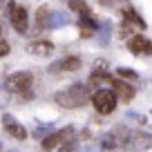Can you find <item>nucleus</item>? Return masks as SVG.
<instances>
[{
    "mask_svg": "<svg viewBox=\"0 0 152 152\" xmlns=\"http://www.w3.org/2000/svg\"><path fill=\"white\" fill-rule=\"evenodd\" d=\"M0 2H2V0H0Z\"/></svg>",
    "mask_w": 152,
    "mask_h": 152,
    "instance_id": "obj_23",
    "label": "nucleus"
},
{
    "mask_svg": "<svg viewBox=\"0 0 152 152\" xmlns=\"http://www.w3.org/2000/svg\"><path fill=\"white\" fill-rule=\"evenodd\" d=\"M90 83L92 85H114V78L110 74H105V72H94V74H92V78H90Z\"/></svg>",
    "mask_w": 152,
    "mask_h": 152,
    "instance_id": "obj_11",
    "label": "nucleus"
},
{
    "mask_svg": "<svg viewBox=\"0 0 152 152\" xmlns=\"http://www.w3.org/2000/svg\"><path fill=\"white\" fill-rule=\"evenodd\" d=\"M87 101H90V90L83 83H76L56 94V103L61 107H78V105H85Z\"/></svg>",
    "mask_w": 152,
    "mask_h": 152,
    "instance_id": "obj_1",
    "label": "nucleus"
},
{
    "mask_svg": "<svg viewBox=\"0 0 152 152\" xmlns=\"http://www.w3.org/2000/svg\"><path fill=\"white\" fill-rule=\"evenodd\" d=\"M72 137H74V130L72 128H65L63 132H54V134H49V137L43 139V150H52V148H56V145H65V141L72 139Z\"/></svg>",
    "mask_w": 152,
    "mask_h": 152,
    "instance_id": "obj_5",
    "label": "nucleus"
},
{
    "mask_svg": "<svg viewBox=\"0 0 152 152\" xmlns=\"http://www.w3.org/2000/svg\"><path fill=\"white\" fill-rule=\"evenodd\" d=\"M2 123H5V130H7V132H9L14 139L23 141V139L27 137V130H25L23 125H20L18 121H16L14 116H11V114H5V116H2Z\"/></svg>",
    "mask_w": 152,
    "mask_h": 152,
    "instance_id": "obj_7",
    "label": "nucleus"
},
{
    "mask_svg": "<svg viewBox=\"0 0 152 152\" xmlns=\"http://www.w3.org/2000/svg\"><path fill=\"white\" fill-rule=\"evenodd\" d=\"M83 152H96L94 148H83Z\"/></svg>",
    "mask_w": 152,
    "mask_h": 152,
    "instance_id": "obj_22",
    "label": "nucleus"
},
{
    "mask_svg": "<svg viewBox=\"0 0 152 152\" xmlns=\"http://www.w3.org/2000/svg\"><path fill=\"white\" fill-rule=\"evenodd\" d=\"M78 25H81V29H83V36L85 38H90L92 34L99 29V23H96L94 18H90V16H83V18H78Z\"/></svg>",
    "mask_w": 152,
    "mask_h": 152,
    "instance_id": "obj_9",
    "label": "nucleus"
},
{
    "mask_svg": "<svg viewBox=\"0 0 152 152\" xmlns=\"http://www.w3.org/2000/svg\"><path fill=\"white\" fill-rule=\"evenodd\" d=\"M7 54H9V43L0 40V56H7Z\"/></svg>",
    "mask_w": 152,
    "mask_h": 152,
    "instance_id": "obj_21",
    "label": "nucleus"
},
{
    "mask_svg": "<svg viewBox=\"0 0 152 152\" xmlns=\"http://www.w3.org/2000/svg\"><path fill=\"white\" fill-rule=\"evenodd\" d=\"M92 103H94V107H96L99 114H110L116 107V96L110 90H96L94 96H92Z\"/></svg>",
    "mask_w": 152,
    "mask_h": 152,
    "instance_id": "obj_3",
    "label": "nucleus"
},
{
    "mask_svg": "<svg viewBox=\"0 0 152 152\" xmlns=\"http://www.w3.org/2000/svg\"><path fill=\"white\" fill-rule=\"evenodd\" d=\"M31 83H34V76L29 72H16L7 78V90L14 92V94H20L25 99H31Z\"/></svg>",
    "mask_w": 152,
    "mask_h": 152,
    "instance_id": "obj_2",
    "label": "nucleus"
},
{
    "mask_svg": "<svg viewBox=\"0 0 152 152\" xmlns=\"http://www.w3.org/2000/svg\"><path fill=\"white\" fill-rule=\"evenodd\" d=\"M69 9L78 11V14H83V16H90V14H92L90 5H87L85 0H69Z\"/></svg>",
    "mask_w": 152,
    "mask_h": 152,
    "instance_id": "obj_15",
    "label": "nucleus"
},
{
    "mask_svg": "<svg viewBox=\"0 0 152 152\" xmlns=\"http://www.w3.org/2000/svg\"><path fill=\"white\" fill-rule=\"evenodd\" d=\"M69 23V16L65 14V11H54L52 16H49V27H63V25Z\"/></svg>",
    "mask_w": 152,
    "mask_h": 152,
    "instance_id": "obj_13",
    "label": "nucleus"
},
{
    "mask_svg": "<svg viewBox=\"0 0 152 152\" xmlns=\"http://www.w3.org/2000/svg\"><path fill=\"white\" fill-rule=\"evenodd\" d=\"M110 23L107 20H103V23H101V31H99V43L101 45H107V38H110Z\"/></svg>",
    "mask_w": 152,
    "mask_h": 152,
    "instance_id": "obj_17",
    "label": "nucleus"
},
{
    "mask_svg": "<svg viewBox=\"0 0 152 152\" xmlns=\"http://www.w3.org/2000/svg\"><path fill=\"white\" fill-rule=\"evenodd\" d=\"M123 18H125V23H128V25H137V27L145 29V20H143L141 16L137 14V11H132V9H123Z\"/></svg>",
    "mask_w": 152,
    "mask_h": 152,
    "instance_id": "obj_12",
    "label": "nucleus"
},
{
    "mask_svg": "<svg viewBox=\"0 0 152 152\" xmlns=\"http://www.w3.org/2000/svg\"><path fill=\"white\" fill-rule=\"evenodd\" d=\"M78 67H81V58L78 56H67V58H63V61L49 65V72H52V74H56V72H74V69H78Z\"/></svg>",
    "mask_w": 152,
    "mask_h": 152,
    "instance_id": "obj_8",
    "label": "nucleus"
},
{
    "mask_svg": "<svg viewBox=\"0 0 152 152\" xmlns=\"http://www.w3.org/2000/svg\"><path fill=\"white\" fill-rule=\"evenodd\" d=\"M128 47H130V52L132 54H139V56H143V54H150L152 52V43H150V38H145V36H132L130 38V43H128Z\"/></svg>",
    "mask_w": 152,
    "mask_h": 152,
    "instance_id": "obj_6",
    "label": "nucleus"
},
{
    "mask_svg": "<svg viewBox=\"0 0 152 152\" xmlns=\"http://www.w3.org/2000/svg\"><path fill=\"white\" fill-rule=\"evenodd\" d=\"M49 9H45V7H40V9L36 11V25L38 27H49Z\"/></svg>",
    "mask_w": 152,
    "mask_h": 152,
    "instance_id": "obj_16",
    "label": "nucleus"
},
{
    "mask_svg": "<svg viewBox=\"0 0 152 152\" xmlns=\"http://www.w3.org/2000/svg\"><path fill=\"white\" fill-rule=\"evenodd\" d=\"M119 74L123 76V78H132V81L137 78V72H134V69H125V67H121V69H119Z\"/></svg>",
    "mask_w": 152,
    "mask_h": 152,
    "instance_id": "obj_19",
    "label": "nucleus"
},
{
    "mask_svg": "<svg viewBox=\"0 0 152 152\" xmlns=\"http://www.w3.org/2000/svg\"><path fill=\"white\" fill-rule=\"evenodd\" d=\"M114 90H119V96L123 101H130L134 96V90L130 85H125V83H121V81H114Z\"/></svg>",
    "mask_w": 152,
    "mask_h": 152,
    "instance_id": "obj_14",
    "label": "nucleus"
},
{
    "mask_svg": "<svg viewBox=\"0 0 152 152\" xmlns=\"http://www.w3.org/2000/svg\"><path fill=\"white\" fill-rule=\"evenodd\" d=\"M101 145L107 148V150H112V148L116 145V137H114V134H105V137L101 139Z\"/></svg>",
    "mask_w": 152,
    "mask_h": 152,
    "instance_id": "obj_18",
    "label": "nucleus"
},
{
    "mask_svg": "<svg viewBox=\"0 0 152 152\" xmlns=\"http://www.w3.org/2000/svg\"><path fill=\"white\" fill-rule=\"evenodd\" d=\"M9 14H11V25L18 34H25L29 27V18H27V9L23 5H9Z\"/></svg>",
    "mask_w": 152,
    "mask_h": 152,
    "instance_id": "obj_4",
    "label": "nucleus"
},
{
    "mask_svg": "<svg viewBox=\"0 0 152 152\" xmlns=\"http://www.w3.org/2000/svg\"><path fill=\"white\" fill-rule=\"evenodd\" d=\"M31 52L36 54V56H49V54L54 52V45L47 43V40H36V43L31 45Z\"/></svg>",
    "mask_w": 152,
    "mask_h": 152,
    "instance_id": "obj_10",
    "label": "nucleus"
},
{
    "mask_svg": "<svg viewBox=\"0 0 152 152\" xmlns=\"http://www.w3.org/2000/svg\"><path fill=\"white\" fill-rule=\"evenodd\" d=\"M99 2H101L103 7H119L123 0H99Z\"/></svg>",
    "mask_w": 152,
    "mask_h": 152,
    "instance_id": "obj_20",
    "label": "nucleus"
}]
</instances>
